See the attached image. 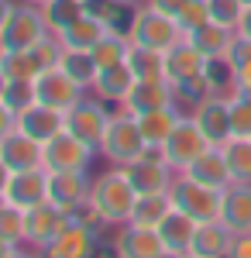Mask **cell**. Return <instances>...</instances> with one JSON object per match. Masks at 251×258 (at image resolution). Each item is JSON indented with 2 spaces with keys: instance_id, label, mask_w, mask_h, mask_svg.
<instances>
[{
  "instance_id": "6da1fadb",
  "label": "cell",
  "mask_w": 251,
  "mask_h": 258,
  "mask_svg": "<svg viewBox=\"0 0 251 258\" xmlns=\"http://www.w3.org/2000/svg\"><path fill=\"white\" fill-rule=\"evenodd\" d=\"M135 200H138V189L131 186L124 165H107L100 176L90 179V203L97 207V214L107 220L110 231L131 220Z\"/></svg>"
},
{
  "instance_id": "7a4b0ae2",
  "label": "cell",
  "mask_w": 251,
  "mask_h": 258,
  "mask_svg": "<svg viewBox=\"0 0 251 258\" xmlns=\"http://www.w3.org/2000/svg\"><path fill=\"white\" fill-rule=\"evenodd\" d=\"M110 110H114V117L107 127V138L100 145V155L107 159V165H131L135 159H141L148 141L141 135L135 114H128L124 107H110Z\"/></svg>"
},
{
  "instance_id": "3957f363",
  "label": "cell",
  "mask_w": 251,
  "mask_h": 258,
  "mask_svg": "<svg viewBox=\"0 0 251 258\" xmlns=\"http://www.w3.org/2000/svg\"><path fill=\"white\" fill-rule=\"evenodd\" d=\"M128 38H131V45H145V48L165 52V48H172L175 41H182L186 35H182V28L175 24V18L155 11L152 4L145 0V4L135 7V18H131V28H128Z\"/></svg>"
},
{
  "instance_id": "277c9868",
  "label": "cell",
  "mask_w": 251,
  "mask_h": 258,
  "mask_svg": "<svg viewBox=\"0 0 251 258\" xmlns=\"http://www.w3.org/2000/svg\"><path fill=\"white\" fill-rule=\"evenodd\" d=\"M45 35H52V31H48V21L41 14V7L28 4V0H18L11 21L0 31V52H31Z\"/></svg>"
},
{
  "instance_id": "5b68a950",
  "label": "cell",
  "mask_w": 251,
  "mask_h": 258,
  "mask_svg": "<svg viewBox=\"0 0 251 258\" xmlns=\"http://www.w3.org/2000/svg\"><path fill=\"white\" fill-rule=\"evenodd\" d=\"M169 197H172V207L190 214V217L200 224V220H217L220 217V203H224V189H210L203 182L190 179L186 172H175L172 186H169Z\"/></svg>"
},
{
  "instance_id": "8992f818",
  "label": "cell",
  "mask_w": 251,
  "mask_h": 258,
  "mask_svg": "<svg viewBox=\"0 0 251 258\" xmlns=\"http://www.w3.org/2000/svg\"><path fill=\"white\" fill-rule=\"evenodd\" d=\"M110 117H114L110 103H103L100 97L86 93L76 107L66 110V131L76 135L79 141H86L90 148L100 152V145H103V138H107V127H110Z\"/></svg>"
},
{
  "instance_id": "52a82bcc",
  "label": "cell",
  "mask_w": 251,
  "mask_h": 258,
  "mask_svg": "<svg viewBox=\"0 0 251 258\" xmlns=\"http://www.w3.org/2000/svg\"><path fill=\"white\" fill-rule=\"evenodd\" d=\"M97 155H100L97 148H90L86 141H79L69 131H62V135L41 145V165L48 172H86Z\"/></svg>"
},
{
  "instance_id": "ba28073f",
  "label": "cell",
  "mask_w": 251,
  "mask_h": 258,
  "mask_svg": "<svg viewBox=\"0 0 251 258\" xmlns=\"http://www.w3.org/2000/svg\"><path fill=\"white\" fill-rule=\"evenodd\" d=\"M162 148H165V162L172 165V172H186L190 162H196L210 148V141L200 131V124L193 120V114H182V120L175 124V131L165 138Z\"/></svg>"
},
{
  "instance_id": "9c48e42d",
  "label": "cell",
  "mask_w": 251,
  "mask_h": 258,
  "mask_svg": "<svg viewBox=\"0 0 251 258\" xmlns=\"http://www.w3.org/2000/svg\"><path fill=\"white\" fill-rule=\"evenodd\" d=\"M83 97H86V90L76 80H69L62 69H45L38 80H35V100L45 103V107H52V110H62L66 114Z\"/></svg>"
},
{
  "instance_id": "30bf717a",
  "label": "cell",
  "mask_w": 251,
  "mask_h": 258,
  "mask_svg": "<svg viewBox=\"0 0 251 258\" xmlns=\"http://www.w3.org/2000/svg\"><path fill=\"white\" fill-rule=\"evenodd\" d=\"M117 258H162L165 244L158 238L155 227H138V224H120L110 234Z\"/></svg>"
},
{
  "instance_id": "8fae6325",
  "label": "cell",
  "mask_w": 251,
  "mask_h": 258,
  "mask_svg": "<svg viewBox=\"0 0 251 258\" xmlns=\"http://www.w3.org/2000/svg\"><path fill=\"white\" fill-rule=\"evenodd\" d=\"M100 238H103V234L90 231V227H83L79 220H69L55 238L41 248V255H45V258H93Z\"/></svg>"
},
{
  "instance_id": "7c38bea8",
  "label": "cell",
  "mask_w": 251,
  "mask_h": 258,
  "mask_svg": "<svg viewBox=\"0 0 251 258\" xmlns=\"http://www.w3.org/2000/svg\"><path fill=\"white\" fill-rule=\"evenodd\" d=\"M4 197L7 203H14L21 210H31L48 200V169L38 165V169H21V172H11L7 186H4Z\"/></svg>"
},
{
  "instance_id": "4fadbf2b",
  "label": "cell",
  "mask_w": 251,
  "mask_h": 258,
  "mask_svg": "<svg viewBox=\"0 0 251 258\" xmlns=\"http://www.w3.org/2000/svg\"><path fill=\"white\" fill-rule=\"evenodd\" d=\"M69 214L62 210V207H55L52 200H45V203H38V207H31L28 210V241L24 244H31V248H45L48 241L55 238L58 231L69 224Z\"/></svg>"
},
{
  "instance_id": "5bb4252c",
  "label": "cell",
  "mask_w": 251,
  "mask_h": 258,
  "mask_svg": "<svg viewBox=\"0 0 251 258\" xmlns=\"http://www.w3.org/2000/svg\"><path fill=\"white\" fill-rule=\"evenodd\" d=\"M193 120L200 124V131L207 135L210 145H224L227 138H234V124H231V100L227 97H210L203 107L193 110Z\"/></svg>"
},
{
  "instance_id": "9a60e30c",
  "label": "cell",
  "mask_w": 251,
  "mask_h": 258,
  "mask_svg": "<svg viewBox=\"0 0 251 258\" xmlns=\"http://www.w3.org/2000/svg\"><path fill=\"white\" fill-rule=\"evenodd\" d=\"M124 172L131 179V186L138 189V197H145V193H169V186L175 179L169 162H155V159H135L131 165H124Z\"/></svg>"
},
{
  "instance_id": "2e32d148",
  "label": "cell",
  "mask_w": 251,
  "mask_h": 258,
  "mask_svg": "<svg viewBox=\"0 0 251 258\" xmlns=\"http://www.w3.org/2000/svg\"><path fill=\"white\" fill-rule=\"evenodd\" d=\"M18 131H24L28 138H35V141L45 145V141H52L55 135L66 131V114L45 107V103H31L28 110L18 114Z\"/></svg>"
},
{
  "instance_id": "e0dca14e",
  "label": "cell",
  "mask_w": 251,
  "mask_h": 258,
  "mask_svg": "<svg viewBox=\"0 0 251 258\" xmlns=\"http://www.w3.org/2000/svg\"><path fill=\"white\" fill-rule=\"evenodd\" d=\"M48 200L73 214L79 203L90 200V176L86 172H48Z\"/></svg>"
},
{
  "instance_id": "ac0fdd59",
  "label": "cell",
  "mask_w": 251,
  "mask_h": 258,
  "mask_svg": "<svg viewBox=\"0 0 251 258\" xmlns=\"http://www.w3.org/2000/svg\"><path fill=\"white\" fill-rule=\"evenodd\" d=\"M231 241H234V231L220 217H217V220H200V224H196V234H193V244H190V255L227 258Z\"/></svg>"
},
{
  "instance_id": "d6986e66",
  "label": "cell",
  "mask_w": 251,
  "mask_h": 258,
  "mask_svg": "<svg viewBox=\"0 0 251 258\" xmlns=\"http://www.w3.org/2000/svg\"><path fill=\"white\" fill-rule=\"evenodd\" d=\"M220 220L231 227L234 234H248L251 231V182H231L224 189Z\"/></svg>"
},
{
  "instance_id": "ffe728a7",
  "label": "cell",
  "mask_w": 251,
  "mask_h": 258,
  "mask_svg": "<svg viewBox=\"0 0 251 258\" xmlns=\"http://www.w3.org/2000/svg\"><path fill=\"white\" fill-rule=\"evenodd\" d=\"M0 159L11 165V172H21V169H38L41 165V141L28 138L24 131H11L0 138Z\"/></svg>"
},
{
  "instance_id": "44dd1931",
  "label": "cell",
  "mask_w": 251,
  "mask_h": 258,
  "mask_svg": "<svg viewBox=\"0 0 251 258\" xmlns=\"http://www.w3.org/2000/svg\"><path fill=\"white\" fill-rule=\"evenodd\" d=\"M135 73H131V66L128 62H120V66H110V69H100L97 83H93V97H100L103 103H110V107H124V100L131 93V86H135Z\"/></svg>"
},
{
  "instance_id": "7402d4cb",
  "label": "cell",
  "mask_w": 251,
  "mask_h": 258,
  "mask_svg": "<svg viewBox=\"0 0 251 258\" xmlns=\"http://www.w3.org/2000/svg\"><path fill=\"white\" fill-rule=\"evenodd\" d=\"M155 231H158V238L165 244V251H172V255H190V244H193V234H196V220L172 207Z\"/></svg>"
},
{
  "instance_id": "603a6c76",
  "label": "cell",
  "mask_w": 251,
  "mask_h": 258,
  "mask_svg": "<svg viewBox=\"0 0 251 258\" xmlns=\"http://www.w3.org/2000/svg\"><path fill=\"white\" fill-rule=\"evenodd\" d=\"M186 176L196 179V182H203V186H210V189H227L234 182L231 169H227V159H224V152H220L217 145H210L196 162H190Z\"/></svg>"
},
{
  "instance_id": "cb8c5ba5",
  "label": "cell",
  "mask_w": 251,
  "mask_h": 258,
  "mask_svg": "<svg viewBox=\"0 0 251 258\" xmlns=\"http://www.w3.org/2000/svg\"><path fill=\"white\" fill-rule=\"evenodd\" d=\"M234 38H237V31L217 24V21H207V24H200L196 31L186 35V41L193 45L196 52H203V59H224V55L231 52Z\"/></svg>"
},
{
  "instance_id": "d4e9b609",
  "label": "cell",
  "mask_w": 251,
  "mask_h": 258,
  "mask_svg": "<svg viewBox=\"0 0 251 258\" xmlns=\"http://www.w3.org/2000/svg\"><path fill=\"white\" fill-rule=\"evenodd\" d=\"M172 103V83L169 80H138L131 86V93L124 100V110L128 114H145L155 107H165Z\"/></svg>"
},
{
  "instance_id": "484cf974",
  "label": "cell",
  "mask_w": 251,
  "mask_h": 258,
  "mask_svg": "<svg viewBox=\"0 0 251 258\" xmlns=\"http://www.w3.org/2000/svg\"><path fill=\"white\" fill-rule=\"evenodd\" d=\"M203 52H196L190 41H175L172 48H165V80L169 83H179V80H190V76H200L203 73Z\"/></svg>"
},
{
  "instance_id": "4316f807",
  "label": "cell",
  "mask_w": 251,
  "mask_h": 258,
  "mask_svg": "<svg viewBox=\"0 0 251 258\" xmlns=\"http://www.w3.org/2000/svg\"><path fill=\"white\" fill-rule=\"evenodd\" d=\"M138 127H141V135L145 141H152V145H165V138L175 131V124L182 120V110L175 107V103H165V107H155V110H145V114H135Z\"/></svg>"
},
{
  "instance_id": "83f0119b",
  "label": "cell",
  "mask_w": 251,
  "mask_h": 258,
  "mask_svg": "<svg viewBox=\"0 0 251 258\" xmlns=\"http://www.w3.org/2000/svg\"><path fill=\"white\" fill-rule=\"evenodd\" d=\"M83 14L97 18L107 31H124L131 28V18H135V7L124 4V0H83Z\"/></svg>"
},
{
  "instance_id": "f1b7e54d",
  "label": "cell",
  "mask_w": 251,
  "mask_h": 258,
  "mask_svg": "<svg viewBox=\"0 0 251 258\" xmlns=\"http://www.w3.org/2000/svg\"><path fill=\"white\" fill-rule=\"evenodd\" d=\"M58 69H62L69 80H76L86 93L93 90V83H97V76H100V66H97V59H93V52H76V48H66Z\"/></svg>"
},
{
  "instance_id": "f546056e",
  "label": "cell",
  "mask_w": 251,
  "mask_h": 258,
  "mask_svg": "<svg viewBox=\"0 0 251 258\" xmlns=\"http://www.w3.org/2000/svg\"><path fill=\"white\" fill-rule=\"evenodd\" d=\"M210 97H213V90H210V83H207L203 73H200V76H190V80L172 83V103L182 114H193L196 107H203Z\"/></svg>"
},
{
  "instance_id": "4dcf8cb0",
  "label": "cell",
  "mask_w": 251,
  "mask_h": 258,
  "mask_svg": "<svg viewBox=\"0 0 251 258\" xmlns=\"http://www.w3.org/2000/svg\"><path fill=\"white\" fill-rule=\"evenodd\" d=\"M107 35V28L100 24L97 18H90V14H83L79 21H73L58 38L66 41V48H76V52H93V45Z\"/></svg>"
},
{
  "instance_id": "1f68e13d",
  "label": "cell",
  "mask_w": 251,
  "mask_h": 258,
  "mask_svg": "<svg viewBox=\"0 0 251 258\" xmlns=\"http://www.w3.org/2000/svg\"><path fill=\"white\" fill-rule=\"evenodd\" d=\"M169 210H172V197H169V193H145V197L135 200V210H131V220H128V224L158 227Z\"/></svg>"
},
{
  "instance_id": "d6a6232c",
  "label": "cell",
  "mask_w": 251,
  "mask_h": 258,
  "mask_svg": "<svg viewBox=\"0 0 251 258\" xmlns=\"http://www.w3.org/2000/svg\"><path fill=\"white\" fill-rule=\"evenodd\" d=\"M224 159H227V169H231L234 182H251V138L244 135H234L220 145Z\"/></svg>"
},
{
  "instance_id": "836d02e7",
  "label": "cell",
  "mask_w": 251,
  "mask_h": 258,
  "mask_svg": "<svg viewBox=\"0 0 251 258\" xmlns=\"http://www.w3.org/2000/svg\"><path fill=\"white\" fill-rule=\"evenodd\" d=\"M128 66L135 73V80H165V52H158V48L131 45Z\"/></svg>"
},
{
  "instance_id": "e575fe53",
  "label": "cell",
  "mask_w": 251,
  "mask_h": 258,
  "mask_svg": "<svg viewBox=\"0 0 251 258\" xmlns=\"http://www.w3.org/2000/svg\"><path fill=\"white\" fill-rule=\"evenodd\" d=\"M128 55H131V38H128L124 31H107V35L93 45V59H97L100 69L120 66V62H128Z\"/></svg>"
},
{
  "instance_id": "d590c367",
  "label": "cell",
  "mask_w": 251,
  "mask_h": 258,
  "mask_svg": "<svg viewBox=\"0 0 251 258\" xmlns=\"http://www.w3.org/2000/svg\"><path fill=\"white\" fill-rule=\"evenodd\" d=\"M203 76H207V83H210L213 97H227L231 100L234 93H237V73H234L231 62H227V55H224V59H207Z\"/></svg>"
},
{
  "instance_id": "8d00e7d4",
  "label": "cell",
  "mask_w": 251,
  "mask_h": 258,
  "mask_svg": "<svg viewBox=\"0 0 251 258\" xmlns=\"http://www.w3.org/2000/svg\"><path fill=\"white\" fill-rule=\"evenodd\" d=\"M0 241L18 248L28 241V210H21L14 203H4L0 207Z\"/></svg>"
},
{
  "instance_id": "74e56055",
  "label": "cell",
  "mask_w": 251,
  "mask_h": 258,
  "mask_svg": "<svg viewBox=\"0 0 251 258\" xmlns=\"http://www.w3.org/2000/svg\"><path fill=\"white\" fill-rule=\"evenodd\" d=\"M41 14L48 21V31L62 35L73 21L83 18V4L79 0H48V4H41Z\"/></svg>"
},
{
  "instance_id": "f35d334b",
  "label": "cell",
  "mask_w": 251,
  "mask_h": 258,
  "mask_svg": "<svg viewBox=\"0 0 251 258\" xmlns=\"http://www.w3.org/2000/svg\"><path fill=\"white\" fill-rule=\"evenodd\" d=\"M0 69L7 73V80H38L41 66L35 52H0Z\"/></svg>"
},
{
  "instance_id": "ab89813d",
  "label": "cell",
  "mask_w": 251,
  "mask_h": 258,
  "mask_svg": "<svg viewBox=\"0 0 251 258\" xmlns=\"http://www.w3.org/2000/svg\"><path fill=\"white\" fill-rule=\"evenodd\" d=\"M31 52H35V59H38L41 73H45V69H58V62L66 55V41L58 38V35H45Z\"/></svg>"
},
{
  "instance_id": "60d3db41",
  "label": "cell",
  "mask_w": 251,
  "mask_h": 258,
  "mask_svg": "<svg viewBox=\"0 0 251 258\" xmlns=\"http://www.w3.org/2000/svg\"><path fill=\"white\" fill-rule=\"evenodd\" d=\"M207 7H210V21L237 31L241 14H244V4H241V0H207Z\"/></svg>"
},
{
  "instance_id": "b9f144b4",
  "label": "cell",
  "mask_w": 251,
  "mask_h": 258,
  "mask_svg": "<svg viewBox=\"0 0 251 258\" xmlns=\"http://www.w3.org/2000/svg\"><path fill=\"white\" fill-rule=\"evenodd\" d=\"M4 103H7L14 114L28 110L31 103H38V100H35V83H31V80H11L7 93H4Z\"/></svg>"
},
{
  "instance_id": "7bdbcfd3",
  "label": "cell",
  "mask_w": 251,
  "mask_h": 258,
  "mask_svg": "<svg viewBox=\"0 0 251 258\" xmlns=\"http://www.w3.org/2000/svg\"><path fill=\"white\" fill-rule=\"evenodd\" d=\"M207 21H210V7H207V0H190V4L179 11L175 24L182 28V35H190V31H196V28L207 24Z\"/></svg>"
},
{
  "instance_id": "ee69618b",
  "label": "cell",
  "mask_w": 251,
  "mask_h": 258,
  "mask_svg": "<svg viewBox=\"0 0 251 258\" xmlns=\"http://www.w3.org/2000/svg\"><path fill=\"white\" fill-rule=\"evenodd\" d=\"M231 124H234V135L251 138V97L248 93H234L231 97Z\"/></svg>"
},
{
  "instance_id": "f6af8a7d",
  "label": "cell",
  "mask_w": 251,
  "mask_h": 258,
  "mask_svg": "<svg viewBox=\"0 0 251 258\" xmlns=\"http://www.w3.org/2000/svg\"><path fill=\"white\" fill-rule=\"evenodd\" d=\"M227 62L234 66V73H237V69H244V66H251V41L237 35L234 45H231V52H227Z\"/></svg>"
},
{
  "instance_id": "bcb514c9",
  "label": "cell",
  "mask_w": 251,
  "mask_h": 258,
  "mask_svg": "<svg viewBox=\"0 0 251 258\" xmlns=\"http://www.w3.org/2000/svg\"><path fill=\"white\" fill-rule=\"evenodd\" d=\"M227 258H251V231L248 234H234Z\"/></svg>"
},
{
  "instance_id": "7dc6e473",
  "label": "cell",
  "mask_w": 251,
  "mask_h": 258,
  "mask_svg": "<svg viewBox=\"0 0 251 258\" xmlns=\"http://www.w3.org/2000/svg\"><path fill=\"white\" fill-rule=\"evenodd\" d=\"M14 127H18V114H14V110L0 100V138H4V135H11Z\"/></svg>"
},
{
  "instance_id": "c3c4849f",
  "label": "cell",
  "mask_w": 251,
  "mask_h": 258,
  "mask_svg": "<svg viewBox=\"0 0 251 258\" xmlns=\"http://www.w3.org/2000/svg\"><path fill=\"white\" fill-rule=\"evenodd\" d=\"M155 11H162V14H169V18H179V11L190 4V0H148Z\"/></svg>"
},
{
  "instance_id": "681fc988",
  "label": "cell",
  "mask_w": 251,
  "mask_h": 258,
  "mask_svg": "<svg viewBox=\"0 0 251 258\" xmlns=\"http://www.w3.org/2000/svg\"><path fill=\"white\" fill-rule=\"evenodd\" d=\"M7 258H45L38 248H31V244H18V248H11V255Z\"/></svg>"
},
{
  "instance_id": "f907efd6",
  "label": "cell",
  "mask_w": 251,
  "mask_h": 258,
  "mask_svg": "<svg viewBox=\"0 0 251 258\" xmlns=\"http://www.w3.org/2000/svg\"><path fill=\"white\" fill-rule=\"evenodd\" d=\"M237 93H248L251 97V66L237 69Z\"/></svg>"
},
{
  "instance_id": "816d5d0a",
  "label": "cell",
  "mask_w": 251,
  "mask_h": 258,
  "mask_svg": "<svg viewBox=\"0 0 251 258\" xmlns=\"http://www.w3.org/2000/svg\"><path fill=\"white\" fill-rule=\"evenodd\" d=\"M237 35L251 41V7H244V14H241V24H237Z\"/></svg>"
},
{
  "instance_id": "f5cc1de1",
  "label": "cell",
  "mask_w": 251,
  "mask_h": 258,
  "mask_svg": "<svg viewBox=\"0 0 251 258\" xmlns=\"http://www.w3.org/2000/svg\"><path fill=\"white\" fill-rule=\"evenodd\" d=\"M14 4H18V0H0V31H4V24L14 14Z\"/></svg>"
},
{
  "instance_id": "db71d44e",
  "label": "cell",
  "mask_w": 251,
  "mask_h": 258,
  "mask_svg": "<svg viewBox=\"0 0 251 258\" xmlns=\"http://www.w3.org/2000/svg\"><path fill=\"white\" fill-rule=\"evenodd\" d=\"M7 179H11V165H7V162L0 159V189L7 186Z\"/></svg>"
},
{
  "instance_id": "11a10c76",
  "label": "cell",
  "mask_w": 251,
  "mask_h": 258,
  "mask_svg": "<svg viewBox=\"0 0 251 258\" xmlns=\"http://www.w3.org/2000/svg\"><path fill=\"white\" fill-rule=\"evenodd\" d=\"M7 86H11V80H7V73L0 69V100H4V93H7Z\"/></svg>"
},
{
  "instance_id": "9f6ffc18",
  "label": "cell",
  "mask_w": 251,
  "mask_h": 258,
  "mask_svg": "<svg viewBox=\"0 0 251 258\" xmlns=\"http://www.w3.org/2000/svg\"><path fill=\"white\" fill-rule=\"evenodd\" d=\"M11 255V244H4V241H0V258H7Z\"/></svg>"
},
{
  "instance_id": "6f0895ef",
  "label": "cell",
  "mask_w": 251,
  "mask_h": 258,
  "mask_svg": "<svg viewBox=\"0 0 251 258\" xmlns=\"http://www.w3.org/2000/svg\"><path fill=\"white\" fill-rule=\"evenodd\" d=\"M124 4H131V7H138V4H145V0H124Z\"/></svg>"
},
{
  "instance_id": "680465c9",
  "label": "cell",
  "mask_w": 251,
  "mask_h": 258,
  "mask_svg": "<svg viewBox=\"0 0 251 258\" xmlns=\"http://www.w3.org/2000/svg\"><path fill=\"white\" fill-rule=\"evenodd\" d=\"M162 258H182V255H172V251H165V255H162Z\"/></svg>"
},
{
  "instance_id": "91938a15",
  "label": "cell",
  "mask_w": 251,
  "mask_h": 258,
  "mask_svg": "<svg viewBox=\"0 0 251 258\" xmlns=\"http://www.w3.org/2000/svg\"><path fill=\"white\" fill-rule=\"evenodd\" d=\"M4 203H7V197H4V189H0V207H4Z\"/></svg>"
},
{
  "instance_id": "94428289",
  "label": "cell",
  "mask_w": 251,
  "mask_h": 258,
  "mask_svg": "<svg viewBox=\"0 0 251 258\" xmlns=\"http://www.w3.org/2000/svg\"><path fill=\"white\" fill-rule=\"evenodd\" d=\"M28 4H38V7H41V4H48V0H28Z\"/></svg>"
},
{
  "instance_id": "6125c7cd",
  "label": "cell",
  "mask_w": 251,
  "mask_h": 258,
  "mask_svg": "<svg viewBox=\"0 0 251 258\" xmlns=\"http://www.w3.org/2000/svg\"><path fill=\"white\" fill-rule=\"evenodd\" d=\"M241 4H244V7H251V0H241Z\"/></svg>"
},
{
  "instance_id": "be15d7a7",
  "label": "cell",
  "mask_w": 251,
  "mask_h": 258,
  "mask_svg": "<svg viewBox=\"0 0 251 258\" xmlns=\"http://www.w3.org/2000/svg\"><path fill=\"white\" fill-rule=\"evenodd\" d=\"M182 258H200V255H182Z\"/></svg>"
},
{
  "instance_id": "e7e4bbea",
  "label": "cell",
  "mask_w": 251,
  "mask_h": 258,
  "mask_svg": "<svg viewBox=\"0 0 251 258\" xmlns=\"http://www.w3.org/2000/svg\"><path fill=\"white\" fill-rule=\"evenodd\" d=\"M79 4H83V0H79Z\"/></svg>"
}]
</instances>
